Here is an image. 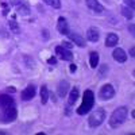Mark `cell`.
<instances>
[{"mask_svg":"<svg viewBox=\"0 0 135 135\" xmlns=\"http://www.w3.org/2000/svg\"><path fill=\"white\" fill-rule=\"evenodd\" d=\"M16 116H18V111H16L14 97L8 95H0V122L2 123L15 122Z\"/></svg>","mask_w":135,"mask_h":135,"instance_id":"obj_1","label":"cell"},{"mask_svg":"<svg viewBox=\"0 0 135 135\" xmlns=\"http://www.w3.org/2000/svg\"><path fill=\"white\" fill-rule=\"evenodd\" d=\"M127 115H128V108L127 107H119V108H116L114 112H112V115L109 118V126L112 128H118L119 126H122L123 123L126 122Z\"/></svg>","mask_w":135,"mask_h":135,"instance_id":"obj_2","label":"cell"},{"mask_svg":"<svg viewBox=\"0 0 135 135\" xmlns=\"http://www.w3.org/2000/svg\"><path fill=\"white\" fill-rule=\"evenodd\" d=\"M95 105V93L91 89H86L83 96V103L81 105L77 108V114L78 115H85L86 112H89Z\"/></svg>","mask_w":135,"mask_h":135,"instance_id":"obj_3","label":"cell"},{"mask_svg":"<svg viewBox=\"0 0 135 135\" xmlns=\"http://www.w3.org/2000/svg\"><path fill=\"white\" fill-rule=\"evenodd\" d=\"M104 119H105V111L103 108H97V109H95L92 112L91 115H89L88 124H89V127L96 128V127H99L101 123L104 122Z\"/></svg>","mask_w":135,"mask_h":135,"instance_id":"obj_4","label":"cell"},{"mask_svg":"<svg viewBox=\"0 0 135 135\" xmlns=\"http://www.w3.org/2000/svg\"><path fill=\"white\" fill-rule=\"evenodd\" d=\"M115 96V89L111 84H105L101 86L100 92H99V97L100 100H109Z\"/></svg>","mask_w":135,"mask_h":135,"instance_id":"obj_5","label":"cell"},{"mask_svg":"<svg viewBox=\"0 0 135 135\" xmlns=\"http://www.w3.org/2000/svg\"><path fill=\"white\" fill-rule=\"evenodd\" d=\"M55 54L64 61H72L73 60V54H72L70 49H66L64 46H57L55 47Z\"/></svg>","mask_w":135,"mask_h":135,"instance_id":"obj_6","label":"cell"},{"mask_svg":"<svg viewBox=\"0 0 135 135\" xmlns=\"http://www.w3.org/2000/svg\"><path fill=\"white\" fill-rule=\"evenodd\" d=\"M35 93H37V88H35V85H28L26 89H23V91H22V100L28 101V100L34 99Z\"/></svg>","mask_w":135,"mask_h":135,"instance_id":"obj_7","label":"cell"},{"mask_svg":"<svg viewBox=\"0 0 135 135\" xmlns=\"http://www.w3.org/2000/svg\"><path fill=\"white\" fill-rule=\"evenodd\" d=\"M85 3H86V7L89 9H92L93 12H96V14H103L104 12V7L101 6L97 0H85Z\"/></svg>","mask_w":135,"mask_h":135,"instance_id":"obj_8","label":"cell"},{"mask_svg":"<svg viewBox=\"0 0 135 135\" xmlns=\"http://www.w3.org/2000/svg\"><path fill=\"white\" fill-rule=\"evenodd\" d=\"M57 30L60 31V34H64V35H68V34H69V26H68V22H66V19L64 16L58 18Z\"/></svg>","mask_w":135,"mask_h":135,"instance_id":"obj_9","label":"cell"},{"mask_svg":"<svg viewBox=\"0 0 135 135\" xmlns=\"http://www.w3.org/2000/svg\"><path fill=\"white\" fill-rule=\"evenodd\" d=\"M112 57H114V60L116 61V62H120V64H123V62H126V60H127V54L124 53V50L123 49H115L114 50V53H112Z\"/></svg>","mask_w":135,"mask_h":135,"instance_id":"obj_10","label":"cell"},{"mask_svg":"<svg viewBox=\"0 0 135 135\" xmlns=\"http://www.w3.org/2000/svg\"><path fill=\"white\" fill-rule=\"evenodd\" d=\"M15 7H16V11H18V14L22 15V16H26L30 14V8L25 4V3H22L20 0H16V2H14Z\"/></svg>","mask_w":135,"mask_h":135,"instance_id":"obj_11","label":"cell"},{"mask_svg":"<svg viewBox=\"0 0 135 135\" xmlns=\"http://www.w3.org/2000/svg\"><path fill=\"white\" fill-rule=\"evenodd\" d=\"M99 37H100V34H99V30H97L96 27L88 28V31H86V39H88V41L97 42V41H99Z\"/></svg>","mask_w":135,"mask_h":135,"instance_id":"obj_12","label":"cell"},{"mask_svg":"<svg viewBox=\"0 0 135 135\" xmlns=\"http://www.w3.org/2000/svg\"><path fill=\"white\" fill-rule=\"evenodd\" d=\"M68 35H69L70 41L74 42L77 46H80V47H84V46H85V39H84L83 37H80L78 34H74V32H70V31H69V34H68Z\"/></svg>","mask_w":135,"mask_h":135,"instance_id":"obj_13","label":"cell"},{"mask_svg":"<svg viewBox=\"0 0 135 135\" xmlns=\"http://www.w3.org/2000/svg\"><path fill=\"white\" fill-rule=\"evenodd\" d=\"M118 41H119V37L116 35L115 32H111V34H108L107 38H105V46L107 47H114L115 45L118 43Z\"/></svg>","mask_w":135,"mask_h":135,"instance_id":"obj_14","label":"cell"},{"mask_svg":"<svg viewBox=\"0 0 135 135\" xmlns=\"http://www.w3.org/2000/svg\"><path fill=\"white\" fill-rule=\"evenodd\" d=\"M68 91H69V83L65 81V80L60 81V84H58V96L60 97H65Z\"/></svg>","mask_w":135,"mask_h":135,"instance_id":"obj_15","label":"cell"},{"mask_svg":"<svg viewBox=\"0 0 135 135\" xmlns=\"http://www.w3.org/2000/svg\"><path fill=\"white\" fill-rule=\"evenodd\" d=\"M78 95H80V92H78V88H73L72 91H70V93H69V99H68V104L69 105H73L76 101L78 100Z\"/></svg>","mask_w":135,"mask_h":135,"instance_id":"obj_16","label":"cell"},{"mask_svg":"<svg viewBox=\"0 0 135 135\" xmlns=\"http://www.w3.org/2000/svg\"><path fill=\"white\" fill-rule=\"evenodd\" d=\"M89 65H91V68H97L99 65V53L97 51H91L89 53Z\"/></svg>","mask_w":135,"mask_h":135,"instance_id":"obj_17","label":"cell"},{"mask_svg":"<svg viewBox=\"0 0 135 135\" xmlns=\"http://www.w3.org/2000/svg\"><path fill=\"white\" fill-rule=\"evenodd\" d=\"M50 95H49V89L46 85H42L41 86V103L42 104H46L47 100H49Z\"/></svg>","mask_w":135,"mask_h":135,"instance_id":"obj_18","label":"cell"},{"mask_svg":"<svg viewBox=\"0 0 135 135\" xmlns=\"http://www.w3.org/2000/svg\"><path fill=\"white\" fill-rule=\"evenodd\" d=\"M122 15L124 16L126 19H132V16H134L132 8H130V7H122Z\"/></svg>","mask_w":135,"mask_h":135,"instance_id":"obj_19","label":"cell"},{"mask_svg":"<svg viewBox=\"0 0 135 135\" xmlns=\"http://www.w3.org/2000/svg\"><path fill=\"white\" fill-rule=\"evenodd\" d=\"M9 28H11V31H12V32H15V34H19L20 28H19V25L16 23L15 18H12V19L9 20Z\"/></svg>","mask_w":135,"mask_h":135,"instance_id":"obj_20","label":"cell"},{"mask_svg":"<svg viewBox=\"0 0 135 135\" xmlns=\"http://www.w3.org/2000/svg\"><path fill=\"white\" fill-rule=\"evenodd\" d=\"M45 3H46L47 6H50V7H53V8H61V2L60 0H43Z\"/></svg>","mask_w":135,"mask_h":135,"instance_id":"obj_21","label":"cell"},{"mask_svg":"<svg viewBox=\"0 0 135 135\" xmlns=\"http://www.w3.org/2000/svg\"><path fill=\"white\" fill-rule=\"evenodd\" d=\"M124 2H126V4H127L130 8L134 9V7H135V0H124Z\"/></svg>","mask_w":135,"mask_h":135,"instance_id":"obj_22","label":"cell"},{"mask_svg":"<svg viewBox=\"0 0 135 135\" xmlns=\"http://www.w3.org/2000/svg\"><path fill=\"white\" fill-rule=\"evenodd\" d=\"M47 62H49L50 65H54V66H55V65H57V60H55L54 57H50V58L47 60Z\"/></svg>","mask_w":135,"mask_h":135,"instance_id":"obj_23","label":"cell"},{"mask_svg":"<svg viewBox=\"0 0 135 135\" xmlns=\"http://www.w3.org/2000/svg\"><path fill=\"white\" fill-rule=\"evenodd\" d=\"M62 46H64V47H66V49H72L73 45H72V42H64Z\"/></svg>","mask_w":135,"mask_h":135,"instance_id":"obj_24","label":"cell"},{"mask_svg":"<svg viewBox=\"0 0 135 135\" xmlns=\"http://www.w3.org/2000/svg\"><path fill=\"white\" fill-rule=\"evenodd\" d=\"M47 32H49L47 30H43V31H42V37H45V38H46V39L49 38V34H47Z\"/></svg>","mask_w":135,"mask_h":135,"instance_id":"obj_25","label":"cell"},{"mask_svg":"<svg viewBox=\"0 0 135 135\" xmlns=\"http://www.w3.org/2000/svg\"><path fill=\"white\" fill-rule=\"evenodd\" d=\"M76 69H77V66H76V65H70V72H74Z\"/></svg>","mask_w":135,"mask_h":135,"instance_id":"obj_26","label":"cell"},{"mask_svg":"<svg viewBox=\"0 0 135 135\" xmlns=\"http://www.w3.org/2000/svg\"><path fill=\"white\" fill-rule=\"evenodd\" d=\"M134 51H135V49H134V47H131V50H130V55H131V57H134V55H135V54H134Z\"/></svg>","mask_w":135,"mask_h":135,"instance_id":"obj_27","label":"cell"},{"mask_svg":"<svg viewBox=\"0 0 135 135\" xmlns=\"http://www.w3.org/2000/svg\"><path fill=\"white\" fill-rule=\"evenodd\" d=\"M130 31H131V34L134 35V25H131V26H130Z\"/></svg>","mask_w":135,"mask_h":135,"instance_id":"obj_28","label":"cell"}]
</instances>
